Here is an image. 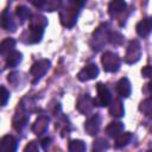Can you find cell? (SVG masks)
Wrapping results in <instances>:
<instances>
[{
	"label": "cell",
	"mask_w": 152,
	"mask_h": 152,
	"mask_svg": "<svg viewBox=\"0 0 152 152\" xmlns=\"http://www.w3.org/2000/svg\"><path fill=\"white\" fill-rule=\"evenodd\" d=\"M126 1L125 0H112L108 5V13L110 17H115L119 13L124 12L126 8Z\"/></svg>",
	"instance_id": "obj_13"
},
{
	"label": "cell",
	"mask_w": 152,
	"mask_h": 152,
	"mask_svg": "<svg viewBox=\"0 0 152 152\" xmlns=\"http://www.w3.org/2000/svg\"><path fill=\"white\" fill-rule=\"evenodd\" d=\"M135 31L140 37H142V38L147 37L152 32V17H147V18L141 19L135 25Z\"/></svg>",
	"instance_id": "obj_7"
},
{
	"label": "cell",
	"mask_w": 152,
	"mask_h": 152,
	"mask_svg": "<svg viewBox=\"0 0 152 152\" xmlns=\"http://www.w3.org/2000/svg\"><path fill=\"white\" fill-rule=\"evenodd\" d=\"M37 150H38V145H36L34 141H31V142L24 148V151H37Z\"/></svg>",
	"instance_id": "obj_29"
},
{
	"label": "cell",
	"mask_w": 152,
	"mask_h": 152,
	"mask_svg": "<svg viewBox=\"0 0 152 152\" xmlns=\"http://www.w3.org/2000/svg\"><path fill=\"white\" fill-rule=\"evenodd\" d=\"M133 135L131 132H125V133H120L118 137H115V147H124L127 144L131 142Z\"/></svg>",
	"instance_id": "obj_19"
},
{
	"label": "cell",
	"mask_w": 152,
	"mask_h": 152,
	"mask_svg": "<svg viewBox=\"0 0 152 152\" xmlns=\"http://www.w3.org/2000/svg\"><path fill=\"white\" fill-rule=\"evenodd\" d=\"M141 56V48L138 40H131L128 43L126 55H125V62L127 64H134L140 59Z\"/></svg>",
	"instance_id": "obj_4"
},
{
	"label": "cell",
	"mask_w": 152,
	"mask_h": 152,
	"mask_svg": "<svg viewBox=\"0 0 152 152\" xmlns=\"http://www.w3.org/2000/svg\"><path fill=\"white\" fill-rule=\"evenodd\" d=\"M122 131H124V124L120 121H112L106 127V133L112 138L118 137Z\"/></svg>",
	"instance_id": "obj_15"
},
{
	"label": "cell",
	"mask_w": 152,
	"mask_h": 152,
	"mask_svg": "<svg viewBox=\"0 0 152 152\" xmlns=\"http://www.w3.org/2000/svg\"><path fill=\"white\" fill-rule=\"evenodd\" d=\"M94 106V100H91V97L88 95V94H84L82 96L78 97L77 100V103H76V107L77 109L82 113V114H87L91 110Z\"/></svg>",
	"instance_id": "obj_8"
},
{
	"label": "cell",
	"mask_w": 152,
	"mask_h": 152,
	"mask_svg": "<svg viewBox=\"0 0 152 152\" xmlns=\"http://www.w3.org/2000/svg\"><path fill=\"white\" fill-rule=\"evenodd\" d=\"M107 39L113 45H120L124 40V37L119 32H108L107 33Z\"/></svg>",
	"instance_id": "obj_23"
},
{
	"label": "cell",
	"mask_w": 152,
	"mask_h": 152,
	"mask_svg": "<svg viewBox=\"0 0 152 152\" xmlns=\"http://www.w3.org/2000/svg\"><path fill=\"white\" fill-rule=\"evenodd\" d=\"M1 26L5 30H10V28L13 30V27H14L13 20L11 19V14H10L8 11H4L2 12V15H1Z\"/></svg>",
	"instance_id": "obj_21"
},
{
	"label": "cell",
	"mask_w": 152,
	"mask_h": 152,
	"mask_svg": "<svg viewBox=\"0 0 152 152\" xmlns=\"http://www.w3.org/2000/svg\"><path fill=\"white\" fill-rule=\"evenodd\" d=\"M17 145H18V140L13 135H5V137H2L1 142H0V147L5 152L15 151L17 150Z\"/></svg>",
	"instance_id": "obj_12"
},
{
	"label": "cell",
	"mask_w": 152,
	"mask_h": 152,
	"mask_svg": "<svg viewBox=\"0 0 152 152\" xmlns=\"http://www.w3.org/2000/svg\"><path fill=\"white\" fill-rule=\"evenodd\" d=\"M8 99H10V93L2 86L1 87V106H5L7 103V101H8Z\"/></svg>",
	"instance_id": "obj_26"
},
{
	"label": "cell",
	"mask_w": 152,
	"mask_h": 152,
	"mask_svg": "<svg viewBox=\"0 0 152 152\" xmlns=\"http://www.w3.org/2000/svg\"><path fill=\"white\" fill-rule=\"evenodd\" d=\"M62 2H63V0H42L39 10L49 11V12L57 11L62 6Z\"/></svg>",
	"instance_id": "obj_16"
},
{
	"label": "cell",
	"mask_w": 152,
	"mask_h": 152,
	"mask_svg": "<svg viewBox=\"0 0 152 152\" xmlns=\"http://www.w3.org/2000/svg\"><path fill=\"white\" fill-rule=\"evenodd\" d=\"M15 14H17V17L21 20V21H25V20H27V19H30V17H31V11L26 7V6H18L17 8H15Z\"/></svg>",
	"instance_id": "obj_20"
},
{
	"label": "cell",
	"mask_w": 152,
	"mask_h": 152,
	"mask_svg": "<svg viewBox=\"0 0 152 152\" xmlns=\"http://www.w3.org/2000/svg\"><path fill=\"white\" fill-rule=\"evenodd\" d=\"M49 68H50V61H48V59H40V61L36 62L30 69L31 75L34 77L33 83L37 82L42 76H44L45 72L49 70Z\"/></svg>",
	"instance_id": "obj_6"
},
{
	"label": "cell",
	"mask_w": 152,
	"mask_h": 152,
	"mask_svg": "<svg viewBox=\"0 0 152 152\" xmlns=\"http://www.w3.org/2000/svg\"><path fill=\"white\" fill-rule=\"evenodd\" d=\"M15 48V40L13 38H6L0 44V53L4 57H7L12 51H14Z\"/></svg>",
	"instance_id": "obj_14"
},
{
	"label": "cell",
	"mask_w": 152,
	"mask_h": 152,
	"mask_svg": "<svg viewBox=\"0 0 152 152\" xmlns=\"http://www.w3.org/2000/svg\"><path fill=\"white\" fill-rule=\"evenodd\" d=\"M99 72H100V70H99L97 65L95 63H90L80 70V72L77 74V78L82 82H87V81L96 78Z\"/></svg>",
	"instance_id": "obj_5"
},
{
	"label": "cell",
	"mask_w": 152,
	"mask_h": 152,
	"mask_svg": "<svg viewBox=\"0 0 152 152\" xmlns=\"http://www.w3.org/2000/svg\"><path fill=\"white\" fill-rule=\"evenodd\" d=\"M5 58H6V65L8 68H14V66H17L21 62V53L19 51H15L14 50V51H12Z\"/></svg>",
	"instance_id": "obj_18"
},
{
	"label": "cell",
	"mask_w": 152,
	"mask_h": 152,
	"mask_svg": "<svg viewBox=\"0 0 152 152\" xmlns=\"http://www.w3.org/2000/svg\"><path fill=\"white\" fill-rule=\"evenodd\" d=\"M80 8L76 7L75 5H72L70 1L68 2V5L61 11V21L63 25L70 27L76 23V18H77V13H78Z\"/></svg>",
	"instance_id": "obj_2"
},
{
	"label": "cell",
	"mask_w": 152,
	"mask_h": 152,
	"mask_svg": "<svg viewBox=\"0 0 152 152\" xmlns=\"http://www.w3.org/2000/svg\"><path fill=\"white\" fill-rule=\"evenodd\" d=\"M116 90L119 93V95L121 97H128L131 95L132 91V87H131V82L127 77H122L116 83Z\"/></svg>",
	"instance_id": "obj_11"
},
{
	"label": "cell",
	"mask_w": 152,
	"mask_h": 152,
	"mask_svg": "<svg viewBox=\"0 0 152 152\" xmlns=\"http://www.w3.org/2000/svg\"><path fill=\"white\" fill-rule=\"evenodd\" d=\"M43 34H44V27L36 26V25H30L26 43H31V44L32 43H38V42H40Z\"/></svg>",
	"instance_id": "obj_9"
},
{
	"label": "cell",
	"mask_w": 152,
	"mask_h": 152,
	"mask_svg": "<svg viewBox=\"0 0 152 152\" xmlns=\"http://www.w3.org/2000/svg\"><path fill=\"white\" fill-rule=\"evenodd\" d=\"M96 90H97V97L94 99V106L108 107L110 104L112 100H113L108 87L104 86L103 83H97L96 84Z\"/></svg>",
	"instance_id": "obj_3"
},
{
	"label": "cell",
	"mask_w": 152,
	"mask_h": 152,
	"mask_svg": "<svg viewBox=\"0 0 152 152\" xmlns=\"http://www.w3.org/2000/svg\"><path fill=\"white\" fill-rule=\"evenodd\" d=\"M100 124H101V119L99 115H93L91 118H89L86 122H84V129L89 135H95L99 132L100 128Z\"/></svg>",
	"instance_id": "obj_10"
},
{
	"label": "cell",
	"mask_w": 152,
	"mask_h": 152,
	"mask_svg": "<svg viewBox=\"0 0 152 152\" xmlns=\"http://www.w3.org/2000/svg\"><path fill=\"white\" fill-rule=\"evenodd\" d=\"M101 63L103 66V70L107 72H116L120 69V64L121 61L119 58V56L114 52L107 51L102 55L101 57Z\"/></svg>",
	"instance_id": "obj_1"
},
{
	"label": "cell",
	"mask_w": 152,
	"mask_h": 152,
	"mask_svg": "<svg viewBox=\"0 0 152 152\" xmlns=\"http://www.w3.org/2000/svg\"><path fill=\"white\" fill-rule=\"evenodd\" d=\"M106 148H108V144L104 139H97L93 144V150L94 151H103Z\"/></svg>",
	"instance_id": "obj_25"
},
{
	"label": "cell",
	"mask_w": 152,
	"mask_h": 152,
	"mask_svg": "<svg viewBox=\"0 0 152 152\" xmlns=\"http://www.w3.org/2000/svg\"><path fill=\"white\" fill-rule=\"evenodd\" d=\"M50 141H51V139H50V138H45V139L42 141V147H43L44 150H46V147L50 145Z\"/></svg>",
	"instance_id": "obj_30"
},
{
	"label": "cell",
	"mask_w": 152,
	"mask_h": 152,
	"mask_svg": "<svg viewBox=\"0 0 152 152\" xmlns=\"http://www.w3.org/2000/svg\"><path fill=\"white\" fill-rule=\"evenodd\" d=\"M72 5H75L76 7H78V8H82L83 6H84V4L87 2V0H69Z\"/></svg>",
	"instance_id": "obj_28"
},
{
	"label": "cell",
	"mask_w": 152,
	"mask_h": 152,
	"mask_svg": "<svg viewBox=\"0 0 152 152\" xmlns=\"http://www.w3.org/2000/svg\"><path fill=\"white\" fill-rule=\"evenodd\" d=\"M142 77H152V65H146L141 69Z\"/></svg>",
	"instance_id": "obj_27"
},
{
	"label": "cell",
	"mask_w": 152,
	"mask_h": 152,
	"mask_svg": "<svg viewBox=\"0 0 152 152\" xmlns=\"http://www.w3.org/2000/svg\"><path fill=\"white\" fill-rule=\"evenodd\" d=\"M69 151L71 152H82L86 151V144L80 139H74L69 142Z\"/></svg>",
	"instance_id": "obj_22"
},
{
	"label": "cell",
	"mask_w": 152,
	"mask_h": 152,
	"mask_svg": "<svg viewBox=\"0 0 152 152\" xmlns=\"http://www.w3.org/2000/svg\"><path fill=\"white\" fill-rule=\"evenodd\" d=\"M108 107H109V113H110V115H113V116L120 118V116H122L124 113H125L124 106H122V103H121L120 100H114V101L112 100V102H110V104H109Z\"/></svg>",
	"instance_id": "obj_17"
},
{
	"label": "cell",
	"mask_w": 152,
	"mask_h": 152,
	"mask_svg": "<svg viewBox=\"0 0 152 152\" xmlns=\"http://www.w3.org/2000/svg\"><path fill=\"white\" fill-rule=\"evenodd\" d=\"M139 109H140L142 113H145L146 115H151V114H152V97L144 100V101L140 103Z\"/></svg>",
	"instance_id": "obj_24"
}]
</instances>
